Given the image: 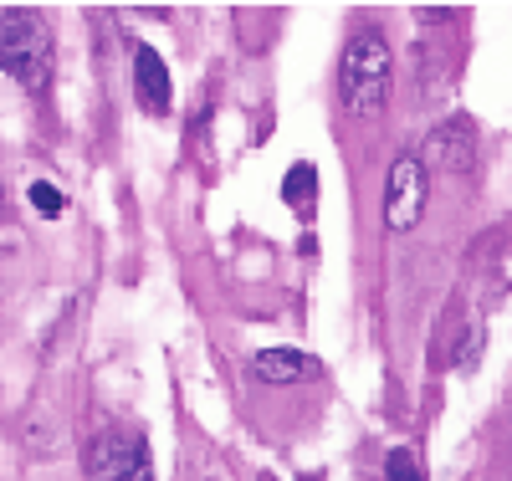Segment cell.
Returning a JSON list of instances; mask_svg holds the SVG:
<instances>
[{
  "label": "cell",
  "instance_id": "obj_1",
  "mask_svg": "<svg viewBox=\"0 0 512 481\" xmlns=\"http://www.w3.org/2000/svg\"><path fill=\"white\" fill-rule=\"evenodd\" d=\"M390 82H395V52L379 31H359L349 47H344V62H338V93H344V108L354 118H374L390 98Z\"/></svg>",
  "mask_w": 512,
  "mask_h": 481
},
{
  "label": "cell",
  "instance_id": "obj_10",
  "mask_svg": "<svg viewBox=\"0 0 512 481\" xmlns=\"http://www.w3.org/2000/svg\"><path fill=\"white\" fill-rule=\"evenodd\" d=\"M31 205H36L41 215H47V221H57V215H62V205H67V200H62V190H57V185H47V180H36V185H31Z\"/></svg>",
  "mask_w": 512,
  "mask_h": 481
},
{
  "label": "cell",
  "instance_id": "obj_5",
  "mask_svg": "<svg viewBox=\"0 0 512 481\" xmlns=\"http://www.w3.org/2000/svg\"><path fill=\"white\" fill-rule=\"evenodd\" d=\"M477 154H482V144H477L472 118H446V123L431 128L420 164L436 169V174H472L477 169Z\"/></svg>",
  "mask_w": 512,
  "mask_h": 481
},
{
  "label": "cell",
  "instance_id": "obj_4",
  "mask_svg": "<svg viewBox=\"0 0 512 481\" xmlns=\"http://www.w3.org/2000/svg\"><path fill=\"white\" fill-rule=\"evenodd\" d=\"M88 471H93V481H154V456L144 446V435L103 430L88 446Z\"/></svg>",
  "mask_w": 512,
  "mask_h": 481
},
{
  "label": "cell",
  "instance_id": "obj_8",
  "mask_svg": "<svg viewBox=\"0 0 512 481\" xmlns=\"http://www.w3.org/2000/svg\"><path fill=\"white\" fill-rule=\"evenodd\" d=\"M282 200H287L292 210H308V205L318 200V169H313V164H292L287 180H282Z\"/></svg>",
  "mask_w": 512,
  "mask_h": 481
},
{
  "label": "cell",
  "instance_id": "obj_12",
  "mask_svg": "<svg viewBox=\"0 0 512 481\" xmlns=\"http://www.w3.org/2000/svg\"><path fill=\"white\" fill-rule=\"evenodd\" d=\"M297 481H323V476H297Z\"/></svg>",
  "mask_w": 512,
  "mask_h": 481
},
{
  "label": "cell",
  "instance_id": "obj_9",
  "mask_svg": "<svg viewBox=\"0 0 512 481\" xmlns=\"http://www.w3.org/2000/svg\"><path fill=\"white\" fill-rule=\"evenodd\" d=\"M384 481H425V471L415 466L410 451H390L384 456Z\"/></svg>",
  "mask_w": 512,
  "mask_h": 481
},
{
  "label": "cell",
  "instance_id": "obj_11",
  "mask_svg": "<svg viewBox=\"0 0 512 481\" xmlns=\"http://www.w3.org/2000/svg\"><path fill=\"white\" fill-rule=\"evenodd\" d=\"M0 226H6V195H0Z\"/></svg>",
  "mask_w": 512,
  "mask_h": 481
},
{
  "label": "cell",
  "instance_id": "obj_2",
  "mask_svg": "<svg viewBox=\"0 0 512 481\" xmlns=\"http://www.w3.org/2000/svg\"><path fill=\"white\" fill-rule=\"evenodd\" d=\"M0 67L26 93H47L52 87V31L36 11H6L0 16Z\"/></svg>",
  "mask_w": 512,
  "mask_h": 481
},
{
  "label": "cell",
  "instance_id": "obj_3",
  "mask_svg": "<svg viewBox=\"0 0 512 481\" xmlns=\"http://www.w3.org/2000/svg\"><path fill=\"white\" fill-rule=\"evenodd\" d=\"M425 200H431V180H425L420 154H400L390 164V174H384V226L395 236L415 231L425 215Z\"/></svg>",
  "mask_w": 512,
  "mask_h": 481
},
{
  "label": "cell",
  "instance_id": "obj_7",
  "mask_svg": "<svg viewBox=\"0 0 512 481\" xmlns=\"http://www.w3.org/2000/svg\"><path fill=\"white\" fill-rule=\"evenodd\" d=\"M251 374L262 384H297L313 374V359L297 354V348H262V354L251 359Z\"/></svg>",
  "mask_w": 512,
  "mask_h": 481
},
{
  "label": "cell",
  "instance_id": "obj_6",
  "mask_svg": "<svg viewBox=\"0 0 512 481\" xmlns=\"http://www.w3.org/2000/svg\"><path fill=\"white\" fill-rule=\"evenodd\" d=\"M134 87H139V103L149 113H169L175 87H169V67L154 47H134Z\"/></svg>",
  "mask_w": 512,
  "mask_h": 481
}]
</instances>
